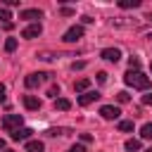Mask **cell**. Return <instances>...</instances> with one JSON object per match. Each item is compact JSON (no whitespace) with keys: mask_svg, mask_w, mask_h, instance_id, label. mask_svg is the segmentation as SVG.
<instances>
[{"mask_svg":"<svg viewBox=\"0 0 152 152\" xmlns=\"http://www.w3.org/2000/svg\"><path fill=\"white\" fill-rule=\"evenodd\" d=\"M124 81H126V86L138 88V90H147L150 88V76H145L140 71H126L124 74Z\"/></svg>","mask_w":152,"mask_h":152,"instance_id":"cell-1","label":"cell"},{"mask_svg":"<svg viewBox=\"0 0 152 152\" xmlns=\"http://www.w3.org/2000/svg\"><path fill=\"white\" fill-rule=\"evenodd\" d=\"M2 128H5L7 133L21 128V114H7V116L2 119Z\"/></svg>","mask_w":152,"mask_h":152,"instance_id":"cell-2","label":"cell"},{"mask_svg":"<svg viewBox=\"0 0 152 152\" xmlns=\"http://www.w3.org/2000/svg\"><path fill=\"white\" fill-rule=\"evenodd\" d=\"M48 76H50V74H40V71H38V74H28V76L24 78V83H26V88H38Z\"/></svg>","mask_w":152,"mask_h":152,"instance_id":"cell-3","label":"cell"},{"mask_svg":"<svg viewBox=\"0 0 152 152\" xmlns=\"http://www.w3.org/2000/svg\"><path fill=\"white\" fill-rule=\"evenodd\" d=\"M78 38H83V26H71L66 33H64V43H76Z\"/></svg>","mask_w":152,"mask_h":152,"instance_id":"cell-4","label":"cell"},{"mask_svg":"<svg viewBox=\"0 0 152 152\" xmlns=\"http://www.w3.org/2000/svg\"><path fill=\"white\" fill-rule=\"evenodd\" d=\"M95 100H100V93H97V90H86L83 95H78V104H81V107H88V104H93Z\"/></svg>","mask_w":152,"mask_h":152,"instance_id":"cell-5","label":"cell"},{"mask_svg":"<svg viewBox=\"0 0 152 152\" xmlns=\"http://www.w3.org/2000/svg\"><path fill=\"white\" fill-rule=\"evenodd\" d=\"M100 114H102V119H119V114H121V109L119 107H114V104H104V107H100Z\"/></svg>","mask_w":152,"mask_h":152,"instance_id":"cell-6","label":"cell"},{"mask_svg":"<svg viewBox=\"0 0 152 152\" xmlns=\"http://www.w3.org/2000/svg\"><path fill=\"white\" fill-rule=\"evenodd\" d=\"M102 59L116 64V62L121 59V50H119V48H104V50H102Z\"/></svg>","mask_w":152,"mask_h":152,"instance_id":"cell-7","label":"cell"},{"mask_svg":"<svg viewBox=\"0 0 152 152\" xmlns=\"http://www.w3.org/2000/svg\"><path fill=\"white\" fill-rule=\"evenodd\" d=\"M31 133H33L31 128H24V126H21V128L12 131V133H10V138H12L14 142H21V140H28V138H31Z\"/></svg>","mask_w":152,"mask_h":152,"instance_id":"cell-8","label":"cell"},{"mask_svg":"<svg viewBox=\"0 0 152 152\" xmlns=\"http://www.w3.org/2000/svg\"><path fill=\"white\" fill-rule=\"evenodd\" d=\"M40 33H43L40 24H31V26H26V28L21 31V38H38Z\"/></svg>","mask_w":152,"mask_h":152,"instance_id":"cell-9","label":"cell"},{"mask_svg":"<svg viewBox=\"0 0 152 152\" xmlns=\"http://www.w3.org/2000/svg\"><path fill=\"white\" fill-rule=\"evenodd\" d=\"M40 17H43L40 10H24V12H19V19H26V21H38Z\"/></svg>","mask_w":152,"mask_h":152,"instance_id":"cell-10","label":"cell"},{"mask_svg":"<svg viewBox=\"0 0 152 152\" xmlns=\"http://www.w3.org/2000/svg\"><path fill=\"white\" fill-rule=\"evenodd\" d=\"M40 100L36 97V95H24V107L26 109H31V112H36V109H40Z\"/></svg>","mask_w":152,"mask_h":152,"instance_id":"cell-11","label":"cell"},{"mask_svg":"<svg viewBox=\"0 0 152 152\" xmlns=\"http://www.w3.org/2000/svg\"><path fill=\"white\" fill-rule=\"evenodd\" d=\"M45 145L40 140H26V152H43Z\"/></svg>","mask_w":152,"mask_h":152,"instance_id":"cell-12","label":"cell"},{"mask_svg":"<svg viewBox=\"0 0 152 152\" xmlns=\"http://www.w3.org/2000/svg\"><path fill=\"white\" fill-rule=\"evenodd\" d=\"M121 10H131V7H140V0H119Z\"/></svg>","mask_w":152,"mask_h":152,"instance_id":"cell-13","label":"cell"},{"mask_svg":"<svg viewBox=\"0 0 152 152\" xmlns=\"http://www.w3.org/2000/svg\"><path fill=\"white\" fill-rule=\"evenodd\" d=\"M88 86H90V81H88V78H78V81L74 83V90H76V93H83Z\"/></svg>","mask_w":152,"mask_h":152,"instance_id":"cell-14","label":"cell"},{"mask_svg":"<svg viewBox=\"0 0 152 152\" xmlns=\"http://www.w3.org/2000/svg\"><path fill=\"white\" fill-rule=\"evenodd\" d=\"M55 109L66 112V109H71V102H69V100H64V97H59V100H55Z\"/></svg>","mask_w":152,"mask_h":152,"instance_id":"cell-15","label":"cell"},{"mask_svg":"<svg viewBox=\"0 0 152 152\" xmlns=\"http://www.w3.org/2000/svg\"><path fill=\"white\" fill-rule=\"evenodd\" d=\"M126 150H128V152H138V150H140V140H135V138L126 140Z\"/></svg>","mask_w":152,"mask_h":152,"instance_id":"cell-16","label":"cell"},{"mask_svg":"<svg viewBox=\"0 0 152 152\" xmlns=\"http://www.w3.org/2000/svg\"><path fill=\"white\" fill-rule=\"evenodd\" d=\"M140 135H142L145 140H152V124H145V126L140 128Z\"/></svg>","mask_w":152,"mask_h":152,"instance_id":"cell-17","label":"cell"},{"mask_svg":"<svg viewBox=\"0 0 152 152\" xmlns=\"http://www.w3.org/2000/svg\"><path fill=\"white\" fill-rule=\"evenodd\" d=\"M5 50H7V52H14V50H17V38H7V40H5Z\"/></svg>","mask_w":152,"mask_h":152,"instance_id":"cell-18","label":"cell"},{"mask_svg":"<svg viewBox=\"0 0 152 152\" xmlns=\"http://www.w3.org/2000/svg\"><path fill=\"white\" fill-rule=\"evenodd\" d=\"M128 66H131V71H138V66H140V59L133 55V57H128Z\"/></svg>","mask_w":152,"mask_h":152,"instance_id":"cell-19","label":"cell"},{"mask_svg":"<svg viewBox=\"0 0 152 152\" xmlns=\"http://www.w3.org/2000/svg\"><path fill=\"white\" fill-rule=\"evenodd\" d=\"M10 19H12V14L5 10V7H0V21H5V24H10Z\"/></svg>","mask_w":152,"mask_h":152,"instance_id":"cell-20","label":"cell"},{"mask_svg":"<svg viewBox=\"0 0 152 152\" xmlns=\"http://www.w3.org/2000/svg\"><path fill=\"white\" fill-rule=\"evenodd\" d=\"M116 100H119V102L124 104V102H128V100H131V95H128L126 90H121V93H116Z\"/></svg>","mask_w":152,"mask_h":152,"instance_id":"cell-21","label":"cell"},{"mask_svg":"<svg viewBox=\"0 0 152 152\" xmlns=\"http://www.w3.org/2000/svg\"><path fill=\"white\" fill-rule=\"evenodd\" d=\"M119 131H133V121H119Z\"/></svg>","mask_w":152,"mask_h":152,"instance_id":"cell-22","label":"cell"},{"mask_svg":"<svg viewBox=\"0 0 152 152\" xmlns=\"http://www.w3.org/2000/svg\"><path fill=\"white\" fill-rule=\"evenodd\" d=\"M48 95H50V97H57V95H59V86H52V88L48 90Z\"/></svg>","mask_w":152,"mask_h":152,"instance_id":"cell-23","label":"cell"},{"mask_svg":"<svg viewBox=\"0 0 152 152\" xmlns=\"http://www.w3.org/2000/svg\"><path fill=\"white\" fill-rule=\"evenodd\" d=\"M69 152H86V147H83V145H71Z\"/></svg>","mask_w":152,"mask_h":152,"instance_id":"cell-24","label":"cell"},{"mask_svg":"<svg viewBox=\"0 0 152 152\" xmlns=\"http://www.w3.org/2000/svg\"><path fill=\"white\" fill-rule=\"evenodd\" d=\"M142 104H150V107H152V93H147V95H142Z\"/></svg>","mask_w":152,"mask_h":152,"instance_id":"cell-25","label":"cell"},{"mask_svg":"<svg viewBox=\"0 0 152 152\" xmlns=\"http://www.w3.org/2000/svg\"><path fill=\"white\" fill-rule=\"evenodd\" d=\"M97 81H100V83H104V81H107V74H104V71H100V74H97Z\"/></svg>","mask_w":152,"mask_h":152,"instance_id":"cell-26","label":"cell"},{"mask_svg":"<svg viewBox=\"0 0 152 152\" xmlns=\"http://www.w3.org/2000/svg\"><path fill=\"white\" fill-rule=\"evenodd\" d=\"M2 100H5V86L0 83V102H2Z\"/></svg>","mask_w":152,"mask_h":152,"instance_id":"cell-27","label":"cell"},{"mask_svg":"<svg viewBox=\"0 0 152 152\" xmlns=\"http://www.w3.org/2000/svg\"><path fill=\"white\" fill-rule=\"evenodd\" d=\"M2 147H5V140H0V150H2Z\"/></svg>","mask_w":152,"mask_h":152,"instance_id":"cell-28","label":"cell"},{"mask_svg":"<svg viewBox=\"0 0 152 152\" xmlns=\"http://www.w3.org/2000/svg\"><path fill=\"white\" fill-rule=\"evenodd\" d=\"M145 19H150V21H152V14H147V17H145Z\"/></svg>","mask_w":152,"mask_h":152,"instance_id":"cell-29","label":"cell"},{"mask_svg":"<svg viewBox=\"0 0 152 152\" xmlns=\"http://www.w3.org/2000/svg\"><path fill=\"white\" fill-rule=\"evenodd\" d=\"M2 152H12V150H2Z\"/></svg>","mask_w":152,"mask_h":152,"instance_id":"cell-30","label":"cell"},{"mask_svg":"<svg viewBox=\"0 0 152 152\" xmlns=\"http://www.w3.org/2000/svg\"><path fill=\"white\" fill-rule=\"evenodd\" d=\"M145 152H152V150H145Z\"/></svg>","mask_w":152,"mask_h":152,"instance_id":"cell-31","label":"cell"},{"mask_svg":"<svg viewBox=\"0 0 152 152\" xmlns=\"http://www.w3.org/2000/svg\"><path fill=\"white\" fill-rule=\"evenodd\" d=\"M150 38H152V36H150Z\"/></svg>","mask_w":152,"mask_h":152,"instance_id":"cell-32","label":"cell"},{"mask_svg":"<svg viewBox=\"0 0 152 152\" xmlns=\"http://www.w3.org/2000/svg\"><path fill=\"white\" fill-rule=\"evenodd\" d=\"M150 69H152V66H150Z\"/></svg>","mask_w":152,"mask_h":152,"instance_id":"cell-33","label":"cell"}]
</instances>
